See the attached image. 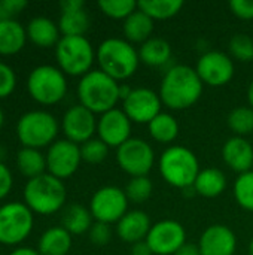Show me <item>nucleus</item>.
Returning <instances> with one entry per match:
<instances>
[{
  "label": "nucleus",
  "instance_id": "1",
  "mask_svg": "<svg viewBox=\"0 0 253 255\" xmlns=\"http://www.w3.org/2000/svg\"><path fill=\"white\" fill-rule=\"evenodd\" d=\"M204 84L195 67L173 64L166 69L160 84V97L164 106L171 111H185L194 106L203 96Z\"/></svg>",
  "mask_w": 253,
  "mask_h": 255
},
{
  "label": "nucleus",
  "instance_id": "2",
  "mask_svg": "<svg viewBox=\"0 0 253 255\" xmlns=\"http://www.w3.org/2000/svg\"><path fill=\"white\" fill-rule=\"evenodd\" d=\"M119 87L121 84L118 81L100 69H92L79 79L76 90L79 105L95 115H103L104 112L115 109L121 100Z\"/></svg>",
  "mask_w": 253,
  "mask_h": 255
},
{
  "label": "nucleus",
  "instance_id": "3",
  "mask_svg": "<svg viewBox=\"0 0 253 255\" xmlns=\"http://www.w3.org/2000/svg\"><path fill=\"white\" fill-rule=\"evenodd\" d=\"M95 61L98 69L115 81H127L140 64L139 51L122 37H107L95 49Z\"/></svg>",
  "mask_w": 253,
  "mask_h": 255
},
{
  "label": "nucleus",
  "instance_id": "4",
  "mask_svg": "<svg viewBox=\"0 0 253 255\" xmlns=\"http://www.w3.org/2000/svg\"><path fill=\"white\" fill-rule=\"evenodd\" d=\"M158 170L169 185L188 190L194 187L201 169L192 149L183 145H170L158 158Z\"/></svg>",
  "mask_w": 253,
  "mask_h": 255
},
{
  "label": "nucleus",
  "instance_id": "5",
  "mask_svg": "<svg viewBox=\"0 0 253 255\" xmlns=\"http://www.w3.org/2000/svg\"><path fill=\"white\" fill-rule=\"evenodd\" d=\"M22 197L33 214L48 217L63 209L67 200V190L61 179L46 172L25 182Z\"/></svg>",
  "mask_w": 253,
  "mask_h": 255
},
{
  "label": "nucleus",
  "instance_id": "6",
  "mask_svg": "<svg viewBox=\"0 0 253 255\" xmlns=\"http://www.w3.org/2000/svg\"><path fill=\"white\" fill-rule=\"evenodd\" d=\"M58 120L48 111H28L16 123V136L24 148H49L60 133Z\"/></svg>",
  "mask_w": 253,
  "mask_h": 255
},
{
  "label": "nucleus",
  "instance_id": "7",
  "mask_svg": "<svg viewBox=\"0 0 253 255\" xmlns=\"http://www.w3.org/2000/svg\"><path fill=\"white\" fill-rule=\"evenodd\" d=\"M55 60L66 76L82 78L92 70L95 49L86 36H61L55 46Z\"/></svg>",
  "mask_w": 253,
  "mask_h": 255
},
{
  "label": "nucleus",
  "instance_id": "8",
  "mask_svg": "<svg viewBox=\"0 0 253 255\" xmlns=\"http://www.w3.org/2000/svg\"><path fill=\"white\" fill-rule=\"evenodd\" d=\"M27 91L39 105L52 106L66 97L67 78L58 66L40 64L30 72L27 78Z\"/></svg>",
  "mask_w": 253,
  "mask_h": 255
},
{
  "label": "nucleus",
  "instance_id": "9",
  "mask_svg": "<svg viewBox=\"0 0 253 255\" xmlns=\"http://www.w3.org/2000/svg\"><path fill=\"white\" fill-rule=\"evenodd\" d=\"M34 226V214L25 203L9 202L0 206V244L6 247L21 245Z\"/></svg>",
  "mask_w": 253,
  "mask_h": 255
},
{
  "label": "nucleus",
  "instance_id": "10",
  "mask_svg": "<svg viewBox=\"0 0 253 255\" xmlns=\"http://www.w3.org/2000/svg\"><path fill=\"white\" fill-rule=\"evenodd\" d=\"M155 161L154 146L142 137H131L116 148V163L131 178L148 176Z\"/></svg>",
  "mask_w": 253,
  "mask_h": 255
},
{
  "label": "nucleus",
  "instance_id": "11",
  "mask_svg": "<svg viewBox=\"0 0 253 255\" xmlns=\"http://www.w3.org/2000/svg\"><path fill=\"white\" fill-rule=\"evenodd\" d=\"M128 197L125 190L116 185H104L98 188L89 200V212L97 223L118 224L128 212Z\"/></svg>",
  "mask_w": 253,
  "mask_h": 255
},
{
  "label": "nucleus",
  "instance_id": "12",
  "mask_svg": "<svg viewBox=\"0 0 253 255\" xmlns=\"http://www.w3.org/2000/svg\"><path fill=\"white\" fill-rule=\"evenodd\" d=\"M46 172L61 181L73 176L81 163V146L67 140V139H58L55 140L46 151Z\"/></svg>",
  "mask_w": 253,
  "mask_h": 255
},
{
  "label": "nucleus",
  "instance_id": "13",
  "mask_svg": "<svg viewBox=\"0 0 253 255\" xmlns=\"http://www.w3.org/2000/svg\"><path fill=\"white\" fill-rule=\"evenodd\" d=\"M195 70L204 85L224 87L233 79L236 73V66L231 55H228L227 52L209 49L204 51L198 58Z\"/></svg>",
  "mask_w": 253,
  "mask_h": 255
},
{
  "label": "nucleus",
  "instance_id": "14",
  "mask_svg": "<svg viewBox=\"0 0 253 255\" xmlns=\"http://www.w3.org/2000/svg\"><path fill=\"white\" fill-rule=\"evenodd\" d=\"M163 102L157 91L148 87L133 88L122 100V111L133 124H149L163 111Z\"/></svg>",
  "mask_w": 253,
  "mask_h": 255
},
{
  "label": "nucleus",
  "instance_id": "15",
  "mask_svg": "<svg viewBox=\"0 0 253 255\" xmlns=\"http://www.w3.org/2000/svg\"><path fill=\"white\" fill-rule=\"evenodd\" d=\"M146 242L154 255H174L186 244V230L176 220H161L152 224Z\"/></svg>",
  "mask_w": 253,
  "mask_h": 255
},
{
  "label": "nucleus",
  "instance_id": "16",
  "mask_svg": "<svg viewBox=\"0 0 253 255\" xmlns=\"http://www.w3.org/2000/svg\"><path fill=\"white\" fill-rule=\"evenodd\" d=\"M97 115L89 109L82 105H73L64 112L60 127L67 140L81 146L97 133Z\"/></svg>",
  "mask_w": 253,
  "mask_h": 255
},
{
  "label": "nucleus",
  "instance_id": "17",
  "mask_svg": "<svg viewBox=\"0 0 253 255\" xmlns=\"http://www.w3.org/2000/svg\"><path fill=\"white\" fill-rule=\"evenodd\" d=\"M133 123L121 108L104 112L97 121V137L101 139L109 148H119L131 139Z\"/></svg>",
  "mask_w": 253,
  "mask_h": 255
},
{
  "label": "nucleus",
  "instance_id": "18",
  "mask_svg": "<svg viewBox=\"0 0 253 255\" xmlns=\"http://www.w3.org/2000/svg\"><path fill=\"white\" fill-rule=\"evenodd\" d=\"M198 248L201 255H234L237 251V236L224 224H212L201 233Z\"/></svg>",
  "mask_w": 253,
  "mask_h": 255
},
{
  "label": "nucleus",
  "instance_id": "19",
  "mask_svg": "<svg viewBox=\"0 0 253 255\" xmlns=\"http://www.w3.org/2000/svg\"><path fill=\"white\" fill-rule=\"evenodd\" d=\"M224 163L239 175L253 170V146L246 137L233 136L222 146Z\"/></svg>",
  "mask_w": 253,
  "mask_h": 255
},
{
  "label": "nucleus",
  "instance_id": "20",
  "mask_svg": "<svg viewBox=\"0 0 253 255\" xmlns=\"http://www.w3.org/2000/svg\"><path fill=\"white\" fill-rule=\"evenodd\" d=\"M151 227L152 223L149 215L145 211L133 209L128 211L116 224V235L122 242L134 245L146 241Z\"/></svg>",
  "mask_w": 253,
  "mask_h": 255
},
{
  "label": "nucleus",
  "instance_id": "21",
  "mask_svg": "<svg viewBox=\"0 0 253 255\" xmlns=\"http://www.w3.org/2000/svg\"><path fill=\"white\" fill-rule=\"evenodd\" d=\"M27 39L39 48H52L61 39V33L58 28V22L52 21L48 16H34L28 21L27 27Z\"/></svg>",
  "mask_w": 253,
  "mask_h": 255
},
{
  "label": "nucleus",
  "instance_id": "22",
  "mask_svg": "<svg viewBox=\"0 0 253 255\" xmlns=\"http://www.w3.org/2000/svg\"><path fill=\"white\" fill-rule=\"evenodd\" d=\"M137 51L140 63H145L149 67H170L169 63L171 61L173 52L169 40L152 36L145 43H142Z\"/></svg>",
  "mask_w": 253,
  "mask_h": 255
},
{
  "label": "nucleus",
  "instance_id": "23",
  "mask_svg": "<svg viewBox=\"0 0 253 255\" xmlns=\"http://www.w3.org/2000/svg\"><path fill=\"white\" fill-rule=\"evenodd\" d=\"M72 245V235L64 227L55 226L42 233L37 242V251L40 255H69Z\"/></svg>",
  "mask_w": 253,
  "mask_h": 255
},
{
  "label": "nucleus",
  "instance_id": "24",
  "mask_svg": "<svg viewBox=\"0 0 253 255\" xmlns=\"http://www.w3.org/2000/svg\"><path fill=\"white\" fill-rule=\"evenodd\" d=\"M27 42V31L16 19L0 21V55L18 54Z\"/></svg>",
  "mask_w": 253,
  "mask_h": 255
},
{
  "label": "nucleus",
  "instance_id": "25",
  "mask_svg": "<svg viewBox=\"0 0 253 255\" xmlns=\"http://www.w3.org/2000/svg\"><path fill=\"white\" fill-rule=\"evenodd\" d=\"M227 185H228L227 176L221 169L206 167L200 170L192 190L203 197L215 199L224 194V191L227 190Z\"/></svg>",
  "mask_w": 253,
  "mask_h": 255
},
{
  "label": "nucleus",
  "instance_id": "26",
  "mask_svg": "<svg viewBox=\"0 0 253 255\" xmlns=\"http://www.w3.org/2000/svg\"><path fill=\"white\" fill-rule=\"evenodd\" d=\"M154 27H155L154 19L137 7V10H134L127 19H124L122 24V31L125 36L124 39L128 40L130 43L142 45L152 37Z\"/></svg>",
  "mask_w": 253,
  "mask_h": 255
},
{
  "label": "nucleus",
  "instance_id": "27",
  "mask_svg": "<svg viewBox=\"0 0 253 255\" xmlns=\"http://www.w3.org/2000/svg\"><path fill=\"white\" fill-rule=\"evenodd\" d=\"M94 224V218L89 212V208L73 203L66 208L61 218V227H64L72 236H79L88 233L91 226Z\"/></svg>",
  "mask_w": 253,
  "mask_h": 255
},
{
  "label": "nucleus",
  "instance_id": "28",
  "mask_svg": "<svg viewBox=\"0 0 253 255\" xmlns=\"http://www.w3.org/2000/svg\"><path fill=\"white\" fill-rule=\"evenodd\" d=\"M148 130H149L151 137L155 142L169 145L177 139L180 127H179V123L174 118V115H171L169 112H161L148 124Z\"/></svg>",
  "mask_w": 253,
  "mask_h": 255
},
{
  "label": "nucleus",
  "instance_id": "29",
  "mask_svg": "<svg viewBox=\"0 0 253 255\" xmlns=\"http://www.w3.org/2000/svg\"><path fill=\"white\" fill-rule=\"evenodd\" d=\"M16 167L27 179L37 178L46 173V157L40 152V149L22 146L16 152Z\"/></svg>",
  "mask_w": 253,
  "mask_h": 255
},
{
  "label": "nucleus",
  "instance_id": "30",
  "mask_svg": "<svg viewBox=\"0 0 253 255\" xmlns=\"http://www.w3.org/2000/svg\"><path fill=\"white\" fill-rule=\"evenodd\" d=\"M137 7L145 12L148 16H151L154 21H164L176 16L182 7V0H142L137 3Z\"/></svg>",
  "mask_w": 253,
  "mask_h": 255
},
{
  "label": "nucleus",
  "instance_id": "31",
  "mask_svg": "<svg viewBox=\"0 0 253 255\" xmlns=\"http://www.w3.org/2000/svg\"><path fill=\"white\" fill-rule=\"evenodd\" d=\"M91 19L85 9L75 12H63L58 19V28L61 36H85L89 30Z\"/></svg>",
  "mask_w": 253,
  "mask_h": 255
},
{
  "label": "nucleus",
  "instance_id": "32",
  "mask_svg": "<svg viewBox=\"0 0 253 255\" xmlns=\"http://www.w3.org/2000/svg\"><path fill=\"white\" fill-rule=\"evenodd\" d=\"M228 127L236 136L246 137L253 133V109L251 106H237L234 108L227 118Z\"/></svg>",
  "mask_w": 253,
  "mask_h": 255
},
{
  "label": "nucleus",
  "instance_id": "33",
  "mask_svg": "<svg viewBox=\"0 0 253 255\" xmlns=\"http://www.w3.org/2000/svg\"><path fill=\"white\" fill-rule=\"evenodd\" d=\"M233 194L240 208L253 212V170L237 176L233 185Z\"/></svg>",
  "mask_w": 253,
  "mask_h": 255
},
{
  "label": "nucleus",
  "instance_id": "34",
  "mask_svg": "<svg viewBox=\"0 0 253 255\" xmlns=\"http://www.w3.org/2000/svg\"><path fill=\"white\" fill-rule=\"evenodd\" d=\"M154 191V184L149 176H137L131 178L125 187V194L133 203H145L149 200Z\"/></svg>",
  "mask_w": 253,
  "mask_h": 255
},
{
  "label": "nucleus",
  "instance_id": "35",
  "mask_svg": "<svg viewBox=\"0 0 253 255\" xmlns=\"http://www.w3.org/2000/svg\"><path fill=\"white\" fill-rule=\"evenodd\" d=\"M98 7L112 19H127L134 10H137V3L133 0H100Z\"/></svg>",
  "mask_w": 253,
  "mask_h": 255
},
{
  "label": "nucleus",
  "instance_id": "36",
  "mask_svg": "<svg viewBox=\"0 0 253 255\" xmlns=\"http://www.w3.org/2000/svg\"><path fill=\"white\" fill-rule=\"evenodd\" d=\"M231 58H236L242 63L253 61V39L246 33H237L231 37L228 43Z\"/></svg>",
  "mask_w": 253,
  "mask_h": 255
},
{
  "label": "nucleus",
  "instance_id": "37",
  "mask_svg": "<svg viewBox=\"0 0 253 255\" xmlns=\"http://www.w3.org/2000/svg\"><path fill=\"white\" fill-rule=\"evenodd\" d=\"M82 161L88 164H100L109 155V146L98 137H92L81 145Z\"/></svg>",
  "mask_w": 253,
  "mask_h": 255
},
{
  "label": "nucleus",
  "instance_id": "38",
  "mask_svg": "<svg viewBox=\"0 0 253 255\" xmlns=\"http://www.w3.org/2000/svg\"><path fill=\"white\" fill-rule=\"evenodd\" d=\"M16 87V75L15 70L6 64L0 61V99H6L9 97Z\"/></svg>",
  "mask_w": 253,
  "mask_h": 255
},
{
  "label": "nucleus",
  "instance_id": "39",
  "mask_svg": "<svg viewBox=\"0 0 253 255\" xmlns=\"http://www.w3.org/2000/svg\"><path fill=\"white\" fill-rule=\"evenodd\" d=\"M88 236H89V241L92 245L104 247L112 239V227L109 224L94 221V224L91 226V229L88 232Z\"/></svg>",
  "mask_w": 253,
  "mask_h": 255
},
{
  "label": "nucleus",
  "instance_id": "40",
  "mask_svg": "<svg viewBox=\"0 0 253 255\" xmlns=\"http://www.w3.org/2000/svg\"><path fill=\"white\" fill-rule=\"evenodd\" d=\"M27 4L25 0H0V21L15 19L13 16L21 13Z\"/></svg>",
  "mask_w": 253,
  "mask_h": 255
},
{
  "label": "nucleus",
  "instance_id": "41",
  "mask_svg": "<svg viewBox=\"0 0 253 255\" xmlns=\"http://www.w3.org/2000/svg\"><path fill=\"white\" fill-rule=\"evenodd\" d=\"M231 12L240 19H253V0H231Z\"/></svg>",
  "mask_w": 253,
  "mask_h": 255
},
{
  "label": "nucleus",
  "instance_id": "42",
  "mask_svg": "<svg viewBox=\"0 0 253 255\" xmlns=\"http://www.w3.org/2000/svg\"><path fill=\"white\" fill-rule=\"evenodd\" d=\"M12 187H13L12 172L9 170V167L3 161H0V200L7 197Z\"/></svg>",
  "mask_w": 253,
  "mask_h": 255
},
{
  "label": "nucleus",
  "instance_id": "43",
  "mask_svg": "<svg viewBox=\"0 0 253 255\" xmlns=\"http://www.w3.org/2000/svg\"><path fill=\"white\" fill-rule=\"evenodd\" d=\"M85 9V3L82 0H63L60 3V10L63 12H75V10H81Z\"/></svg>",
  "mask_w": 253,
  "mask_h": 255
},
{
  "label": "nucleus",
  "instance_id": "44",
  "mask_svg": "<svg viewBox=\"0 0 253 255\" xmlns=\"http://www.w3.org/2000/svg\"><path fill=\"white\" fill-rule=\"evenodd\" d=\"M130 255H154V253H152V250L149 248L148 242L143 241V242H139V244L131 245Z\"/></svg>",
  "mask_w": 253,
  "mask_h": 255
},
{
  "label": "nucleus",
  "instance_id": "45",
  "mask_svg": "<svg viewBox=\"0 0 253 255\" xmlns=\"http://www.w3.org/2000/svg\"><path fill=\"white\" fill-rule=\"evenodd\" d=\"M174 255H201V253H200L198 244L195 245V244H188L186 242Z\"/></svg>",
  "mask_w": 253,
  "mask_h": 255
},
{
  "label": "nucleus",
  "instance_id": "46",
  "mask_svg": "<svg viewBox=\"0 0 253 255\" xmlns=\"http://www.w3.org/2000/svg\"><path fill=\"white\" fill-rule=\"evenodd\" d=\"M9 255H40L37 250L34 248H28V247H18L13 251H10Z\"/></svg>",
  "mask_w": 253,
  "mask_h": 255
},
{
  "label": "nucleus",
  "instance_id": "47",
  "mask_svg": "<svg viewBox=\"0 0 253 255\" xmlns=\"http://www.w3.org/2000/svg\"><path fill=\"white\" fill-rule=\"evenodd\" d=\"M248 102H249V106L253 109V79L248 87Z\"/></svg>",
  "mask_w": 253,
  "mask_h": 255
},
{
  "label": "nucleus",
  "instance_id": "48",
  "mask_svg": "<svg viewBox=\"0 0 253 255\" xmlns=\"http://www.w3.org/2000/svg\"><path fill=\"white\" fill-rule=\"evenodd\" d=\"M3 123H4V114H3V111L0 109V128L3 127Z\"/></svg>",
  "mask_w": 253,
  "mask_h": 255
},
{
  "label": "nucleus",
  "instance_id": "49",
  "mask_svg": "<svg viewBox=\"0 0 253 255\" xmlns=\"http://www.w3.org/2000/svg\"><path fill=\"white\" fill-rule=\"evenodd\" d=\"M249 255H253V239L251 241V244H249Z\"/></svg>",
  "mask_w": 253,
  "mask_h": 255
}]
</instances>
